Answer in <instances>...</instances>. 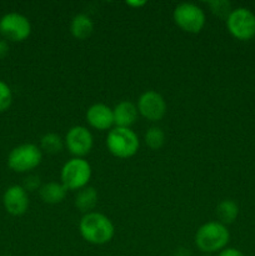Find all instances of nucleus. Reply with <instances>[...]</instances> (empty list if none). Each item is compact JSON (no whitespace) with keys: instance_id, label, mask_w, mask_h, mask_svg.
<instances>
[{"instance_id":"nucleus-17","label":"nucleus","mask_w":255,"mask_h":256,"mask_svg":"<svg viewBox=\"0 0 255 256\" xmlns=\"http://www.w3.org/2000/svg\"><path fill=\"white\" fill-rule=\"evenodd\" d=\"M238 215H239V206L232 200H222L216 206V216L222 224H232L236 220Z\"/></svg>"},{"instance_id":"nucleus-12","label":"nucleus","mask_w":255,"mask_h":256,"mask_svg":"<svg viewBox=\"0 0 255 256\" xmlns=\"http://www.w3.org/2000/svg\"><path fill=\"white\" fill-rule=\"evenodd\" d=\"M86 122L96 130H108L114 125L112 109L108 105L96 102L92 105L86 112Z\"/></svg>"},{"instance_id":"nucleus-18","label":"nucleus","mask_w":255,"mask_h":256,"mask_svg":"<svg viewBox=\"0 0 255 256\" xmlns=\"http://www.w3.org/2000/svg\"><path fill=\"white\" fill-rule=\"evenodd\" d=\"M64 140L58 134H54V132H48L40 140V146L48 154H58V152H60L64 148Z\"/></svg>"},{"instance_id":"nucleus-24","label":"nucleus","mask_w":255,"mask_h":256,"mask_svg":"<svg viewBox=\"0 0 255 256\" xmlns=\"http://www.w3.org/2000/svg\"><path fill=\"white\" fill-rule=\"evenodd\" d=\"M8 52H9V45H8L5 40L0 39V59L6 56Z\"/></svg>"},{"instance_id":"nucleus-23","label":"nucleus","mask_w":255,"mask_h":256,"mask_svg":"<svg viewBox=\"0 0 255 256\" xmlns=\"http://www.w3.org/2000/svg\"><path fill=\"white\" fill-rule=\"evenodd\" d=\"M218 256H245L240 250L235 249V248H225L224 250L219 252Z\"/></svg>"},{"instance_id":"nucleus-21","label":"nucleus","mask_w":255,"mask_h":256,"mask_svg":"<svg viewBox=\"0 0 255 256\" xmlns=\"http://www.w3.org/2000/svg\"><path fill=\"white\" fill-rule=\"evenodd\" d=\"M12 102V89L6 82L0 80V112H5L10 108Z\"/></svg>"},{"instance_id":"nucleus-13","label":"nucleus","mask_w":255,"mask_h":256,"mask_svg":"<svg viewBox=\"0 0 255 256\" xmlns=\"http://www.w3.org/2000/svg\"><path fill=\"white\" fill-rule=\"evenodd\" d=\"M114 115V124L118 128H130L138 120V106L132 102H120L116 106L112 109Z\"/></svg>"},{"instance_id":"nucleus-8","label":"nucleus","mask_w":255,"mask_h":256,"mask_svg":"<svg viewBox=\"0 0 255 256\" xmlns=\"http://www.w3.org/2000/svg\"><path fill=\"white\" fill-rule=\"evenodd\" d=\"M0 32L12 42H22L32 32V24L22 14L8 12L0 19Z\"/></svg>"},{"instance_id":"nucleus-7","label":"nucleus","mask_w":255,"mask_h":256,"mask_svg":"<svg viewBox=\"0 0 255 256\" xmlns=\"http://www.w3.org/2000/svg\"><path fill=\"white\" fill-rule=\"evenodd\" d=\"M226 28L238 40L252 39L255 36V15L246 8L232 9L226 19Z\"/></svg>"},{"instance_id":"nucleus-6","label":"nucleus","mask_w":255,"mask_h":256,"mask_svg":"<svg viewBox=\"0 0 255 256\" xmlns=\"http://www.w3.org/2000/svg\"><path fill=\"white\" fill-rule=\"evenodd\" d=\"M42 152L36 145L22 144L14 148L8 156V165L16 172H26L40 165Z\"/></svg>"},{"instance_id":"nucleus-19","label":"nucleus","mask_w":255,"mask_h":256,"mask_svg":"<svg viewBox=\"0 0 255 256\" xmlns=\"http://www.w3.org/2000/svg\"><path fill=\"white\" fill-rule=\"evenodd\" d=\"M145 144L152 150H159L165 144V132L160 128L152 126L145 132Z\"/></svg>"},{"instance_id":"nucleus-9","label":"nucleus","mask_w":255,"mask_h":256,"mask_svg":"<svg viewBox=\"0 0 255 256\" xmlns=\"http://www.w3.org/2000/svg\"><path fill=\"white\" fill-rule=\"evenodd\" d=\"M65 146L75 158H82L90 152L94 144L92 134L88 128L82 125H75L68 130L65 135Z\"/></svg>"},{"instance_id":"nucleus-10","label":"nucleus","mask_w":255,"mask_h":256,"mask_svg":"<svg viewBox=\"0 0 255 256\" xmlns=\"http://www.w3.org/2000/svg\"><path fill=\"white\" fill-rule=\"evenodd\" d=\"M138 112L150 122H159L166 112V102L159 92L148 90L138 100Z\"/></svg>"},{"instance_id":"nucleus-15","label":"nucleus","mask_w":255,"mask_h":256,"mask_svg":"<svg viewBox=\"0 0 255 256\" xmlns=\"http://www.w3.org/2000/svg\"><path fill=\"white\" fill-rule=\"evenodd\" d=\"M92 30H94V22L86 14H78L72 18L70 32L74 38L79 40L86 39L92 34Z\"/></svg>"},{"instance_id":"nucleus-25","label":"nucleus","mask_w":255,"mask_h":256,"mask_svg":"<svg viewBox=\"0 0 255 256\" xmlns=\"http://www.w3.org/2000/svg\"><path fill=\"white\" fill-rule=\"evenodd\" d=\"M145 4H146V2H144V0H138V2L136 0H129V2H126V5L132 8H142Z\"/></svg>"},{"instance_id":"nucleus-11","label":"nucleus","mask_w":255,"mask_h":256,"mask_svg":"<svg viewBox=\"0 0 255 256\" xmlns=\"http://www.w3.org/2000/svg\"><path fill=\"white\" fill-rule=\"evenodd\" d=\"M2 204H4L5 210L10 215L20 216V215L25 214L29 208L28 192L20 185H12L5 190L4 196H2Z\"/></svg>"},{"instance_id":"nucleus-26","label":"nucleus","mask_w":255,"mask_h":256,"mask_svg":"<svg viewBox=\"0 0 255 256\" xmlns=\"http://www.w3.org/2000/svg\"><path fill=\"white\" fill-rule=\"evenodd\" d=\"M2 256H9V255H2Z\"/></svg>"},{"instance_id":"nucleus-2","label":"nucleus","mask_w":255,"mask_h":256,"mask_svg":"<svg viewBox=\"0 0 255 256\" xmlns=\"http://www.w3.org/2000/svg\"><path fill=\"white\" fill-rule=\"evenodd\" d=\"M230 240L226 225L219 222H210L202 225L195 234V245L202 252H222Z\"/></svg>"},{"instance_id":"nucleus-1","label":"nucleus","mask_w":255,"mask_h":256,"mask_svg":"<svg viewBox=\"0 0 255 256\" xmlns=\"http://www.w3.org/2000/svg\"><path fill=\"white\" fill-rule=\"evenodd\" d=\"M79 230L82 239L92 245L108 244L115 232L112 220L96 212L84 214L79 222Z\"/></svg>"},{"instance_id":"nucleus-16","label":"nucleus","mask_w":255,"mask_h":256,"mask_svg":"<svg viewBox=\"0 0 255 256\" xmlns=\"http://www.w3.org/2000/svg\"><path fill=\"white\" fill-rule=\"evenodd\" d=\"M98 192L92 186H85L78 192L76 196H75V206L80 210V212H92L95 209L98 204Z\"/></svg>"},{"instance_id":"nucleus-22","label":"nucleus","mask_w":255,"mask_h":256,"mask_svg":"<svg viewBox=\"0 0 255 256\" xmlns=\"http://www.w3.org/2000/svg\"><path fill=\"white\" fill-rule=\"evenodd\" d=\"M24 188L26 192H34V190L40 189V178L36 176V175H30L25 179Z\"/></svg>"},{"instance_id":"nucleus-5","label":"nucleus","mask_w":255,"mask_h":256,"mask_svg":"<svg viewBox=\"0 0 255 256\" xmlns=\"http://www.w3.org/2000/svg\"><path fill=\"white\" fill-rule=\"evenodd\" d=\"M172 18L178 26L190 34H198L205 25L204 10L192 2H182L172 12Z\"/></svg>"},{"instance_id":"nucleus-20","label":"nucleus","mask_w":255,"mask_h":256,"mask_svg":"<svg viewBox=\"0 0 255 256\" xmlns=\"http://www.w3.org/2000/svg\"><path fill=\"white\" fill-rule=\"evenodd\" d=\"M208 4H209L210 9H212V14L222 18V19L226 20L230 12H232V4L228 0H212V2H209Z\"/></svg>"},{"instance_id":"nucleus-4","label":"nucleus","mask_w":255,"mask_h":256,"mask_svg":"<svg viewBox=\"0 0 255 256\" xmlns=\"http://www.w3.org/2000/svg\"><path fill=\"white\" fill-rule=\"evenodd\" d=\"M92 178V166L82 158H72L68 160L62 169L60 179L68 190H80L88 186Z\"/></svg>"},{"instance_id":"nucleus-14","label":"nucleus","mask_w":255,"mask_h":256,"mask_svg":"<svg viewBox=\"0 0 255 256\" xmlns=\"http://www.w3.org/2000/svg\"><path fill=\"white\" fill-rule=\"evenodd\" d=\"M68 189L62 184V182H50L46 184L42 185L39 189V195L42 200L46 204H59L66 196Z\"/></svg>"},{"instance_id":"nucleus-3","label":"nucleus","mask_w":255,"mask_h":256,"mask_svg":"<svg viewBox=\"0 0 255 256\" xmlns=\"http://www.w3.org/2000/svg\"><path fill=\"white\" fill-rule=\"evenodd\" d=\"M106 146L114 156L128 159L136 154L140 142L138 135L130 128L115 126L108 134Z\"/></svg>"}]
</instances>
